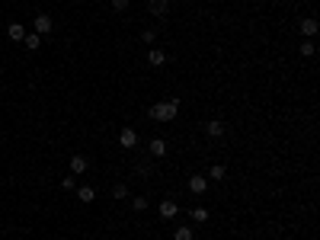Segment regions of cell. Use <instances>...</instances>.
<instances>
[{
  "instance_id": "obj_1",
  "label": "cell",
  "mask_w": 320,
  "mask_h": 240,
  "mask_svg": "<svg viewBox=\"0 0 320 240\" xmlns=\"http://www.w3.org/2000/svg\"><path fill=\"white\" fill-rule=\"evenodd\" d=\"M176 112H179V100H167V103H157V106H151V112L147 116L154 119V122H173L176 119Z\"/></svg>"
},
{
  "instance_id": "obj_2",
  "label": "cell",
  "mask_w": 320,
  "mask_h": 240,
  "mask_svg": "<svg viewBox=\"0 0 320 240\" xmlns=\"http://www.w3.org/2000/svg\"><path fill=\"white\" fill-rule=\"evenodd\" d=\"M176 215H179V205H176L173 199L160 202V218H163V221H170V218H176Z\"/></svg>"
},
{
  "instance_id": "obj_3",
  "label": "cell",
  "mask_w": 320,
  "mask_h": 240,
  "mask_svg": "<svg viewBox=\"0 0 320 240\" xmlns=\"http://www.w3.org/2000/svg\"><path fill=\"white\" fill-rule=\"evenodd\" d=\"M205 135H208V138H224V122H221V119H208V122H205Z\"/></svg>"
},
{
  "instance_id": "obj_4",
  "label": "cell",
  "mask_w": 320,
  "mask_h": 240,
  "mask_svg": "<svg viewBox=\"0 0 320 240\" xmlns=\"http://www.w3.org/2000/svg\"><path fill=\"white\" fill-rule=\"evenodd\" d=\"M32 26H36V32H38V35H48V32H52V16H48V13H38L36 16V23H32Z\"/></svg>"
},
{
  "instance_id": "obj_5",
  "label": "cell",
  "mask_w": 320,
  "mask_h": 240,
  "mask_svg": "<svg viewBox=\"0 0 320 240\" xmlns=\"http://www.w3.org/2000/svg\"><path fill=\"white\" fill-rule=\"evenodd\" d=\"M189 189H192L196 195H205V192H208V176H202V173H196V176L189 179Z\"/></svg>"
},
{
  "instance_id": "obj_6",
  "label": "cell",
  "mask_w": 320,
  "mask_h": 240,
  "mask_svg": "<svg viewBox=\"0 0 320 240\" xmlns=\"http://www.w3.org/2000/svg\"><path fill=\"white\" fill-rule=\"evenodd\" d=\"M147 64H151V68H163V64H167V51H163V48H151V51H147Z\"/></svg>"
},
{
  "instance_id": "obj_7",
  "label": "cell",
  "mask_w": 320,
  "mask_h": 240,
  "mask_svg": "<svg viewBox=\"0 0 320 240\" xmlns=\"http://www.w3.org/2000/svg\"><path fill=\"white\" fill-rule=\"evenodd\" d=\"M147 10H151V13L160 19V16L170 13V0H147Z\"/></svg>"
},
{
  "instance_id": "obj_8",
  "label": "cell",
  "mask_w": 320,
  "mask_h": 240,
  "mask_svg": "<svg viewBox=\"0 0 320 240\" xmlns=\"http://www.w3.org/2000/svg\"><path fill=\"white\" fill-rule=\"evenodd\" d=\"M317 19H314V16H307V19H301V35H304V39H314V35H317Z\"/></svg>"
},
{
  "instance_id": "obj_9",
  "label": "cell",
  "mask_w": 320,
  "mask_h": 240,
  "mask_svg": "<svg viewBox=\"0 0 320 240\" xmlns=\"http://www.w3.org/2000/svg\"><path fill=\"white\" fill-rule=\"evenodd\" d=\"M119 144H122V147H135L138 144V132H135V128H122V132H119Z\"/></svg>"
},
{
  "instance_id": "obj_10",
  "label": "cell",
  "mask_w": 320,
  "mask_h": 240,
  "mask_svg": "<svg viewBox=\"0 0 320 240\" xmlns=\"http://www.w3.org/2000/svg\"><path fill=\"white\" fill-rule=\"evenodd\" d=\"M147 151H151V157H163V154H167V141H163V138H151V141H147Z\"/></svg>"
},
{
  "instance_id": "obj_11",
  "label": "cell",
  "mask_w": 320,
  "mask_h": 240,
  "mask_svg": "<svg viewBox=\"0 0 320 240\" xmlns=\"http://www.w3.org/2000/svg\"><path fill=\"white\" fill-rule=\"evenodd\" d=\"M87 167H90V163H87L84 154H74V157H71V173H74V176H77V173H87Z\"/></svg>"
},
{
  "instance_id": "obj_12",
  "label": "cell",
  "mask_w": 320,
  "mask_h": 240,
  "mask_svg": "<svg viewBox=\"0 0 320 240\" xmlns=\"http://www.w3.org/2000/svg\"><path fill=\"white\" fill-rule=\"evenodd\" d=\"M7 35H10L13 42H23V39H26V26H23V23H10V26H7Z\"/></svg>"
},
{
  "instance_id": "obj_13",
  "label": "cell",
  "mask_w": 320,
  "mask_h": 240,
  "mask_svg": "<svg viewBox=\"0 0 320 240\" xmlns=\"http://www.w3.org/2000/svg\"><path fill=\"white\" fill-rule=\"evenodd\" d=\"M77 199L84 202V205H90V202L96 199V189H93V186H80V189H77Z\"/></svg>"
},
{
  "instance_id": "obj_14",
  "label": "cell",
  "mask_w": 320,
  "mask_h": 240,
  "mask_svg": "<svg viewBox=\"0 0 320 240\" xmlns=\"http://www.w3.org/2000/svg\"><path fill=\"white\" fill-rule=\"evenodd\" d=\"M23 45L29 48V51H36L38 45H42V35H38V32H26V39H23Z\"/></svg>"
},
{
  "instance_id": "obj_15",
  "label": "cell",
  "mask_w": 320,
  "mask_h": 240,
  "mask_svg": "<svg viewBox=\"0 0 320 240\" xmlns=\"http://www.w3.org/2000/svg\"><path fill=\"white\" fill-rule=\"evenodd\" d=\"M224 176H228V170H224L221 163H214L212 170H208V179H214V183H221V179H224Z\"/></svg>"
},
{
  "instance_id": "obj_16",
  "label": "cell",
  "mask_w": 320,
  "mask_h": 240,
  "mask_svg": "<svg viewBox=\"0 0 320 240\" xmlns=\"http://www.w3.org/2000/svg\"><path fill=\"white\" fill-rule=\"evenodd\" d=\"M189 215H192V221H198V224H202V221H208V208H202V205H196Z\"/></svg>"
},
{
  "instance_id": "obj_17",
  "label": "cell",
  "mask_w": 320,
  "mask_h": 240,
  "mask_svg": "<svg viewBox=\"0 0 320 240\" xmlns=\"http://www.w3.org/2000/svg\"><path fill=\"white\" fill-rule=\"evenodd\" d=\"M112 199H128V186H125V183H115V186H112Z\"/></svg>"
},
{
  "instance_id": "obj_18",
  "label": "cell",
  "mask_w": 320,
  "mask_h": 240,
  "mask_svg": "<svg viewBox=\"0 0 320 240\" xmlns=\"http://www.w3.org/2000/svg\"><path fill=\"white\" fill-rule=\"evenodd\" d=\"M173 240H192V227H176Z\"/></svg>"
},
{
  "instance_id": "obj_19",
  "label": "cell",
  "mask_w": 320,
  "mask_h": 240,
  "mask_svg": "<svg viewBox=\"0 0 320 240\" xmlns=\"http://www.w3.org/2000/svg\"><path fill=\"white\" fill-rule=\"evenodd\" d=\"M131 208H135V211H144V208H147V199L135 195V199H131Z\"/></svg>"
},
{
  "instance_id": "obj_20",
  "label": "cell",
  "mask_w": 320,
  "mask_h": 240,
  "mask_svg": "<svg viewBox=\"0 0 320 240\" xmlns=\"http://www.w3.org/2000/svg\"><path fill=\"white\" fill-rule=\"evenodd\" d=\"M301 54H304V58H311V54H314V42H311V39L301 45Z\"/></svg>"
},
{
  "instance_id": "obj_21",
  "label": "cell",
  "mask_w": 320,
  "mask_h": 240,
  "mask_svg": "<svg viewBox=\"0 0 320 240\" xmlns=\"http://www.w3.org/2000/svg\"><path fill=\"white\" fill-rule=\"evenodd\" d=\"M109 3H112V10H119V13L128 10V0H109Z\"/></svg>"
},
{
  "instance_id": "obj_22",
  "label": "cell",
  "mask_w": 320,
  "mask_h": 240,
  "mask_svg": "<svg viewBox=\"0 0 320 240\" xmlns=\"http://www.w3.org/2000/svg\"><path fill=\"white\" fill-rule=\"evenodd\" d=\"M61 186H64V189H74V186H77V179H74V173H71V176H64V179H61Z\"/></svg>"
},
{
  "instance_id": "obj_23",
  "label": "cell",
  "mask_w": 320,
  "mask_h": 240,
  "mask_svg": "<svg viewBox=\"0 0 320 240\" xmlns=\"http://www.w3.org/2000/svg\"><path fill=\"white\" fill-rule=\"evenodd\" d=\"M141 39L151 45V42H157V32H154V29H144V35H141Z\"/></svg>"
}]
</instances>
